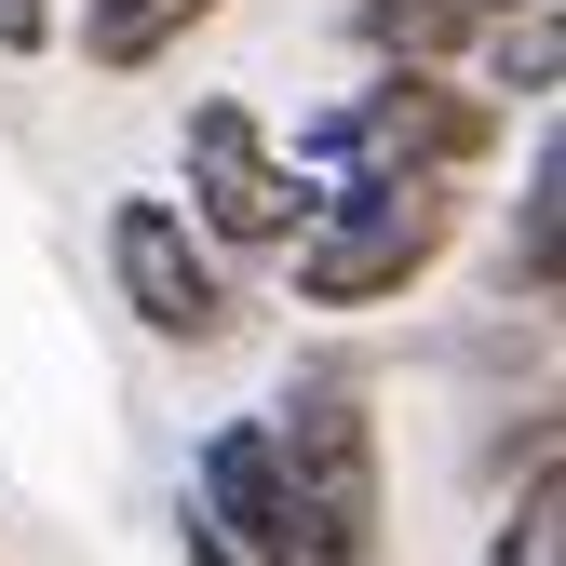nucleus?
I'll list each match as a JSON object with an SVG mask.
<instances>
[{"instance_id": "obj_1", "label": "nucleus", "mask_w": 566, "mask_h": 566, "mask_svg": "<svg viewBox=\"0 0 566 566\" xmlns=\"http://www.w3.org/2000/svg\"><path fill=\"white\" fill-rule=\"evenodd\" d=\"M500 108H485L459 67H365L350 95H324L311 122H297V163L311 189H337V176H432V189H472L485 163H500Z\"/></svg>"}, {"instance_id": "obj_2", "label": "nucleus", "mask_w": 566, "mask_h": 566, "mask_svg": "<svg viewBox=\"0 0 566 566\" xmlns=\"http://www.w3.org/2000/svg\"><path fill=\"white\" fill-rule=\"evenodd\" d=\"M472 230V189H432V176H337L324 217L283 243V283L297 311H391L418 297Z\"/></svg>"}, {"instance_id": "obj_3", "label": "nucleus", "mask_w": 566, "mask_h": 566, "mask_svg": "<svg viewBox=\"0 0 566 566\" xmlns=\"http://www.w3.org/2000/svg\"><path fill=\"white\" fill-rule=\"evenodd\" d=\"M270 459H283V500H297V553L311 566H378V418L350 365H311L297 391L270 405Z\"/></svg>"}, {"instance_id": "obj_4", "label": "nucleus", "mask_w": 566, "mask_h": 566, "mask_svg": "<svg viewBox=\"0 0 566 566\" xmlns=\"http://www.w3.org/2000/svg\"><path fill=\"white\" fill-rule=\"evenodd\" d=\"M176 176H189L176 217L217 243V256H283V243L324 217V189L283 163V135H270L256 95H189V122H176Z\"/></svg>"}, {"instance_id": "obj_5", "label": "nucleus", "mask_w": 566, "mask_h": 566, "mask_svg": "<svg viewBox=\"0 0 566 566\" xmlns=\"http://www.w3.org/2000/svg\"><path fill=\"white\" fill-rule=\"evenodd\" d=\"M108 283H122V311L149 324L163 350H217L230 311H243L230 270H217V243H202L163 189H122V202H108Z\"/></svg>"}, {"instance_id": "obj_6", "label": "nucleus", "mask_w": 566, "mask_h": 566, "mask_svg": "<svg viewBox=\"0 0 566 566\" xmlns=\"http://www.w3.org/2000/svg\"><path fill=\"white\" fill-rule=\"evenodd\" d=\"M189 513L243 566H311L297 553V500H283V459H270V418H217V432L189 446Z\"/></svg>"}, {"instance_id": "obj_7", "label": "nucleus", "mask_w": 566, "mask_h": 566, "mask_svg": "<svg viewBox=\"0 0 566 566\" xmlns=\"http://www.w3.org/2000/svg\"><path fill=\"white\" fill-rule=\"evenodd\" d=\"M566 283V149L526 135V176H513V243H500V311H553Z\"/></svg>"}, {"instance_id": "obj_8", "label": "nucleus", "mask_w": 566, "mask_h": 566, "mask_svg": "<svg viewBox=\"0 0 566 566\" xmlns=\"http://www.w3.org/2000/svg\"><path fill=\"white\" fill-rule=\"evenodd\" d=\"M553 82H566V0H513V14L472 41V95L513 122V108H553Z\"/></svg>"}, {"instance_id": "obj_9", "label": "nucleus", "mask_w": 566, "mask_h": 566, "mask_svg": "<svg viewBox=\"0 0 566 566\" xmlns=\"http://www.w3.org/2000/svg\"><path fill=\"white\" fill-rule=\"evenodd\" d=\"M350 41H365V67H459L485 14L472 0H350Z\"/></svg>"}, {"instance_id": "obj_10", "label": "nucleus", "mask_w": 566, "mask_h": 566, "mask_svg": "<svg viewBox=\"0 0 566 566\" xmlns=\"http://www.w3.org/2000/svg\"><path fill=\"white\" fill-rule=\"evenodd\" d=\"M202 14H217V0H82V28H54V41H82V67H163Z\"/></svg>"}, {"instance_id": "obj_11", "label": "nucleus", "mask_w": 566, "mask_h": 566, "mask_svg": "<svg viewBox=\"0 0 566 566\" xmlns=\"http://www.w3.org/2000/svg\"><path fill=\"white\" fill-rule=\"evenodd\" d=\"M485 566H566V472H553V459L500 500V539H485Z\"/></svg>"}, {"instance_id": "obj_12", "label": "nucleus", "mask_w": 566, "mask_h": 566, "mask_svg": "<svg viewBox=\"0 0 566 566\" xmlns=\"http://www.w3.org/2000/svg\"><path fill=\"white\" fill-rule=\"evenodd\" d=\"M54 28H67L54 0H0V54H54Z\"/></svg>"}, {"instance_id": "obj_13", "label": "nucleus", "mask_w": 566, "mask_h": 566, "mask_svg": "<svg viewBox=\"0 0 566 566\" xmlns=\"http://www.w3.org/2000/svg\"><path fill=\"white\" fill-rule=\"evenodd\" d=\"M176 566H243V553H230L217 526H202V513H176Z\"/></svg>"}]
</instances>
